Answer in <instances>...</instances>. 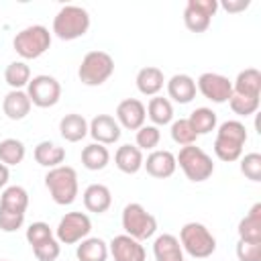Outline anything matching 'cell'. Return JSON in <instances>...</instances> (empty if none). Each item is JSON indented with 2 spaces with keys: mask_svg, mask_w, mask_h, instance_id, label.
I'll list each match as a JSON object with an SVG mask.
<instances>
[{
  "mask_svg": "<svg viewBox=\"0 0 261 261\" xmlns=\"http://www.w3.org/2000/svg\"><path fill=\"white\" fill-rule=\"evenodd\" d=\"M112 204V194L108 190V186L104 184H90L86 190H84V206L88 212H94V214H102L110 208Z\"/></svg>",
  "mask_w": 261,
  "mask_h": 261,
  "instance_id": "ac0fdd59",
  "label": "cell"
},
{
  "mask_svg": "<svg viewBox=\"0 0 261 261\" xmlns=\"http://www.w3.org/2000/svg\"><path fill=\"white\" fill-rule=\"evenodd\" d=\"M59 253H61V245H59V241L55 237H51V239H47V241H43V243L33 247V255L39 261H55L59 257Z\"/></svg>",
  "mask_w": 261,
  "mask_h": 261,
  "instance_id": "74e56055",
  "label": "cell"
},
{
  "mask_svg": "<svg viewBox=\"0 0 261 261\" xmlns=\"http://www.w3.org/2000/svg\"><path fill=\"white\" fill-rule=\"evenodd\" d=\"M167 94L177 104H188L196 98V82L188 73H175L167 82Z\"/></svg>",
  "mask_w": 261,
  "mask_h": 261,
  "instance_id": "e0dca14e",
  "label": "cell"
},
{
  "mask_svg": "<svg viewBox=\"0 0 261 261\" xmlns=\"http://www.w3.org/2000/svg\"><path fill=\"white\" fill-rule=\"evenodd\" d=\"M122 228H124V234L137 239V241H145V239H151L157 230V218L145 210L143 204L139 202H130L124 206L122 210Z\"/></svg>",
  "mask_w": 261,
  "mask_h": 261,
  "instance_id": "ba28073f",
  "label": "cell"
},
{
  "mask_svg": "<svg viewBox=\"0 0 261 261\" xmlns=\"http://www.w3.org/2000/svg\"><path fill=\"white\" fill-rule=\"evenodd\" d=\"M249 0H222L218 6H222L226 12H241V10H247L249 8Z\"/></svg>",
  "mask_w": 261,
  "mask_h": 261,
  "instance_id": "b9f144b4",
  "label": "cell"
},
{
  "mask_svg": "<svg viewBox=\"0 0 261 261\" xmlns=\"http://www.w3.org/2000/svg\"><path fill=\"white\" fill-rule=\"evenodd\" d=\"M192 128L196 135H208L216 128V112L212 108H206V106H200L196 108L190 116H188Z\"/></svg>",
  "mask_w": 261,
  "mask_h": 261,
  "instance_id": "4dcf8cb0",
  "label": "cell"
},
{
  "mask_svg": "<svg viewBox=\"0 0 261 261\" xmlns=\"http://www.w3.org/2000/svg\"><path fill=\"white\" fill-rule=\"evenodd\" d=\"M51 237H53V230L47 222H33L27 228V241H29L31 247H35V245H39V243H43Z\"/></svg>",
  "mask_w": 261,
  "mask_h": 261,
  "instance_id": "ab89813d",
  "label": "cell"
},
{
  "mask_svg": "<svg viewBox=\"0 0 261 261\" xmlns=\"http://www.w3.org/2000/svg\"><path fill=\"white\" fill-rule=\"evenodd\" d=\"M110 163V151L100 143H90L82 149V165L90 171H100Z\"/></svg>",
  "mask_w": 261,
  "mask_h": 261,
  "instance_id": "f1b7e54d",
  "label": "cell"
},
{
  "mask_svg": "<svg viewBox=\"0 0 261 261\" xmlns=\"http://www.w3.org/2000/svg\"><path fill=\"white\" fill-rule=\"evenodd\" d=\"M237 257H239V261H261V243L239 239Z\"/></svg>",
  "mask_w": 261,
  "mask_h": 261,
  "instance_id": "f35d334b",
  "label": "cell"
},
{
  "mask_svg": "<svg viewBox=\"0 0 261 261\" xmlns=\"http://www.w3.org/2000/svg\"><path fill=\"white\" fill-rule=\"evenodd\" d=\"M90 29V14L86 8L77 4H65L53 16V33L61 41H73L88 33Z\"/></svg>",
  "mask_w": 261,
  "mask_h": 261,
  "instance_id": "7a4b0ae2",
  "label": "cell"
},
{
  "mask_svg": "<svg viewBox=\"0 0 261 261\" xmlns=\"http://www.w3.org/2000/svg\"><path fill=\"white\" fill-rule=\"evenodd\" d=\"M179 245L194 259H206L216 251V239L202 222H186L179 230Z\"/></svg>",
  "mask_w": 261,
  "mask_h": 261,
  "instance_id": "5b68a950",
  "label": "cell"
},
{
  "mask_svg": "<svg viewBox=\"0 0 261 261\" xmlns=\"http://www.w3.org/2000/svg\"><path fill=\"white\" fill-rule=\"evenodd\" d=\"M175 163L179 165V169L184 171V175L190 181H194V184L206 181L214 173L212 157L202 147H196V145L181 147L179 153L175 155Z\"/></svg>",
  "mask_w": 261,
  "mask_h": 261,
  "instance_id": "277c9868",
  "label": "cell"
},
{
  "mask_svg": "<svg viewBox=\"0 0 261 261\" xmlns=\"http://www.w3.org/2000/svg\"><path fill=\"white\" fill-rule=\"evenodd\" d=\"M237 230H239V239L261 243V204L259 202L251 206L245 218H241Z\"/></svg>",
  "mask_w": 261,
  "mask_h": 261,
  "instance_id": "484cf974",
  "label": "cell"
},
{
  "mask_svg": "<svg viewBox=\"0 0 261 261\" xmlns=\"http://www.w3.org/2000/svg\"><path fill=\"white\" fill-rule=\"evenodd\" d=\"M4 80L12 90H22L31 82V67L24 61H12L4 69Z\"/></svg>",
  "mask_w": 261,
  "mask_h": 261,
  "instance_id": "1f68e13d",
  "label": "cell"
},
{
  "mask_svg": "<svg viewBox=\"0 0 261 261\" xmlns=\"http://www.w3.org/2000/svg\"><path fill=\"white\" fill-rule=\"evenodd\" d=\"M153 255L155 261H186L184 259V249L179 245V239L165 232L159 234L153 243Z\"/></svg>",
  "mask_w": 261,
  "mask_h": 261,
  "instance_id": "ffe728a7",
  "label": "cell"
},
{
  "mask_svg": "<svg viewBox=\"0 0 261 261\" xmlns=\"http://www.w3.org/2000/svg\"><path fill=\"white\" fill-rule=\"evenodd\" d=\"M143 151L137 147V145H130V143H126V145H120L118 149H116V153H114V163H116V167L122 171V173H128V175H133V173H137L141 167H143Z\"/></svg>",
  "mask_w": 261,
  "mask_h": 261,
  "instance_id": "44dd1931",
  "label": "cell"
},
{
  "mask_svg": "<svg viewBox=\"0 0 261 261\" xmlns=\"http://www.w3.org/2000/svg\"><path fill=\"white\" fill-rule=\"evenodd\" d=\"M77 261H106L108 259V245L98 237H86L80 241L75 249Z\"/></svg>",
  "mask_w": 261,
  "mask_h": 261,
  "instance_id": "4316f807",
  "label": "cell"
},
{
  "mask_svg": "<svg viewBox=\"0 0 261 261\" xmlns=\"http://www.w3.org/2000/svg\"><path fill=\"white\" fill-rule=\"evenodd\" d=\"M88 133L92 135V139L100 145H112L120 139V124L116 122L114 116L110 114H96L92 118V122L88 124Z\"/></svg>",
  "mask_w": 261,
  "mask_h": 261,
  "instance_id": "9a60e30c",
  "label": "cell"
},
{
  "mask_svg": "<svg viewBox=\"0 0 261 261\" xmlns=\"http://www.w3.org/2000/svg\"><path fill=\"white\" fill-rule=\"evenodd\" d=\"M27 94L31 98V104H35L39 108H51L61 98V84L53 75L41 73V75L31 77V82L27 86Z\"/></svg>",
  "mask_w": 261,
  "mask_h": 261,
  "instance_id": "9c48e42d",
  "label": "cell"
},
{
  "mask_svg": "<svg viewBox=\"0 0 261 261\" xmlns=\"http://www.w3.org/2000/svg\"><path fill=\"white\" fill-rule=\"evenodd\" d=\"M92 230V220L88 214L84 212H67L65 216H61L55 234L57 241L63 245H75L80 241H84Z\"/></svg>",
  "mask_w": 261,
  "mask_h": 261,
  "instance_id": "30bf717a",
  "label": "cell"
},
{
  "mask_svg": "<svg viewBox=\"0 0 261 261\" xmlns=\"http://www.w3.org/2000/svg\"><path fill=\"white\" fill-rule=\"evenodd\" d=\"M24 155H27V147H24L22 141L12 139V137L0 141V163H4V165H18V163H22Z\"/></svg>",
  "mask_w": 261,
  "mask_h": 261,
  "instance_id": "d6a6232c",
  "label": "cell"
},
{
  "mask_svg": "<svg viewBox=\"0 0 261 261\" xmlns=\"http://www.w3.org/2000/svg\"><path fill=\"white\" fill-rule=\"evenodd\" d=\"M232 94L259 98L261 96V71L255 67H247V69L239 71V75L232 84Z\"/></svg>",
  "mask_w": 261,
  "mask_h": 261,
  "instance_id": "7402d4cb",
  "label": "cell"
},
{
  "mask_svg": "<svg viewBox=\"0 0 261 261\" xmlns=\"http://www.w3.org/2000/svg\"><path fill=\"white\" fill-rule=\"evenodd\" d=\"M216 10H218L216 0H188V4L184 8L186 29L192 33H204L210 27Z\"/></svg>",
  "mask_w": 261,
  "mask_h": 261,
  "instance_id": "8fae6325",
  "label": "cell"
},
{
  "mask_svg": "<svg viewBox=\"0 0 261 261\" xmlns=\"http://www.w3.org/2000/svg\"><path fill=\"white\" fill-rule=\"evenodd\" d=\"M33 157L39 165L47 167V169H53L57 165H63V159H65V149L55 145L53 141H41L35 151H33Z\"/></svg>",
  "mask_w": 261,
  "mask_h": 261,
  "instance_id": "cb8c5ba5",
  "label": "cell"
},
{
  "mask_svg": "<svg viewBox=\"0 0 261 261\" xmlns=\"http://www.w3.org/2000/svg\"><path fill=\"white\" fill-rule=\"evenodd\" d=\"M0 261H6V259H0Z\"/></svg>",
  "mask_w": 261,
  "mask_h": 261,
  "instance_id": "ee69618b",
  "label": "cell"
},
{
  "mask_svg": "<svg viewBox=\"0 0 261 261\" xmlns=\"http://www.w3.org/2000/svg\"><path fill=\"white\" fill-rule=\"evenodd\" d=\"M12 47L22 59H37L51 47V33L43 24L24 27L14 35Z\"/></svg>",
  "mask_w": 261,
  "mask_h": 261,
  "instance_id": "8992f818",
  "label": "cell"
},
{
  "mask_svg": "<svg viewBox=\"0 0 261 261\" xmlns=\"http://www.w3.org/2000/svg\"><path fill=\"white\" fill-rule=\"evenodd\" d=\"M108 253L114 261H145V247L128 234H116L108 243Z\"/></svg>",
  "mask_w": 261,
  "mask_h": 261,
  "instance_id": "5bb4252c",
  "label": "cell"
},
{
  "mask_svg": "<svg viewBox=\"0 0 261 261\" xmlns=\"http://www.w3.org/2000/svg\"><path fill=\"white\" fill-rule=\"evenodd\" d=\"M135 141H137V147H139L141 151H153V149L159 145V141H161L159 126H155V124H143V126L137 130Z\"/></svg>",
  "mask_w": 261,
  "mask_h": 261,
  "instance_id": "e575fe53",
  "label": "cell"
},
{
  "mask_svg": "<svg viewBox=\"0 0 261 261\" xmlns=\"http://www.w3.org/2000/svg\"><path fill=\"white\" fill-rule=\"evenodd\" d=\"M45 186L53 202L59 206H69L77 198V173L69 165H57L49 169L45 175Z\"/></svg>",
  "mask_w": 261,
  "mask_h": 261,
  "instance_id": "3957f363",
  "label": "cell"
},
{
  "mask_svg": "<svg viewBox=\"0 0 261 261\" xmlns=\"http://www.w3.org/2000/svg\"><path fill=\"white\" fill-rule=\"evenodd\" d=\"M230 110L239 116H251L257 112L259 108V98H249V96H239V94H232L230 100Z\"/></svg>",
  "mask_w": 261,
  "mask_h": 261,
  "instance_id": "d590c367",
  "label": "cell"
},
{
  "mask_svg": "<svg viewBox=\"0 0 261 261\" xmlns=\"http://www.w3.org/2000/svg\"><path fill=\"white\" fill-rule=\"evenodd\" d=\"M147 116L153 120L155 126H165L173 120V106L169 98L163 96H153L147 104Z\"/></svg>",
  "mask_w": 261,
  "mask_h": 261,
  "instance_id": "f546056e",
  "label": "cell"
},
{
  "mask_svg": "<svg viewBox=\"0 0 261 261\" xmlns=\"http://www.w3.org/2000/svg\"><path fill=\"white\" fill-rule=\"evenodd\" d=\"M8 177H10V171H8V165H4V163H0V190H2V188H6V184H8Z\"/></svg>",
  "mask_w": 261,
  "mask_h": 261,
  "instance_id": "7bdbcfd3",
  "label": "cell"
},
{
  "mask_svg": "<svg viewBox=\"0 0 261 261\" xmlns=\"http://www.w3.org/2000/svg\"><path fill=\"white\" fill-rule=\"evenodd\" d=\"M147 108L139 98H126L116 106V122L128 130H139L145 124Z\"/></svg>",
  "mask_w": 261,
  "mask_h": 261,
  "instance_id": "4fadbf2b",
  "label": "cell"
},
{
  "mask_svg": "<svg viewBox=\"0 0 261 261\" xmlns=\"http://www.w3.org/2000/svg\"><path fill=\"white\" fill-rule=\"evenodd\" d=\"M143 167L147 169V173L151 177H157V179H165V177H171L175 173V155L167 149H153L147 159L143 161Z\"/></svg>",
  "mask_w": 261,
  "mask_h": 261,
  "instance_id": "2e32d148",
  "label": "cell"
},
{
  "mask_svg": "<svg viewBox=\"0 0 261 261\" xmlns=\"http://www.w3.org/2000/svg\"><path fill=\"white\" fill-rule=\"evenodd\" d=\"M24 224V214L20 212H8L0 208V230L4 232H14Z\"/></svg>",
  "mask_w": 261,
  "mask_h": 261,
  "instance_id": "60d3db41",
  "label": "cell"
},
{
  "mask_svg": "<svg viewBox=\"0 0 261 261\" xmlns=\"http://www.w3.org/2000/svg\"><path fill=\"white\" fill-rule=\"evenodd\" d=\"M241 173L251 181H261V155L247 153L241 157Z\"/></svg>",
  "mask_w": 261,
  "mask_h": 261,
  "instance_id": "8d00e7d4",
  "label": "cell"
},
{
  "mask_svg": "<svg viewBox=\"0 0 261 261\" xmlns=\"http://www.w3.org/2000/svg\"><path fill=\"white\" fill-rule=\"evenodd\" d=\"M137 88L143 96H157L161 90H163V84H165V77H163V71L155 65H147L143 69H139L137 73Z\"/></svg>",
  "mask_w": 261,
  "mask_h": 261,
  "instance_id": "603a6c76",
  "label": "cell"
},
{
  "mask_svg": "<svg viewBox=\"0 0 261 261\" xmlns=\"http://www.w3.org/2000/svg\"><path fill=\"white\" fill-rule=\"evenodd\" d=\"M31 98L24 90H10L2 100V110L10 120H22L31 112Z\"/></svg>",
  "mask_w": 261,
  "mask_h": 261,
  "instance_id": "d6986e66",
  "label": "cell"
},
{
  "mask_svg": "<svg viewBox=\"0 0 261 261\" xmlns=\"http://www.w3.org/2000/svg\"><path fill=\"white\" fill-rule=\"evenodd\" d=\"M0 208L8 212L24 214L29 208V192L22 186H8L0 196Z\"/></svg>",
  "mask_w": 261,
  "mask_h": 261,
  "instance_id": "83f0119b",
  "label": "cell"
},
{
  "mask_svg": "<svg viewBox=\"0 0 261 261\" xmlns=\"http://www.w3.org/2000/svg\"><path fill=\"white\" fill-rule=\"evenodd\" d=\"M114 73V59L106 51H88L80 63L77 77L86 86H102Z\"/></svg>",
  "mask_w": 261,
  "mask_h": 261,
  "instance_id": "52a82bcc",
  "label": "cell"
},
{
  "mask_svg": "<svg viewBox=\"0 0 261 261\" xmlns=\"http://www.w3.org/2000/svg\"><path fill=\"white\" fill-rule=\"evenodd\" d=\"M196 90H200V94L204 98H208L210 102L222 104V102H228L230 96H232V82L226 75L206 71V73H202L198 77Z\"/></svg>",
  "mask_w": 261,
  "mask_h": 261,
  "instance_id": "7c38bea8",
  "label": "cell"
},
{
  "mask_svg": "<svg viewBox=\"0 0 261 261\" xmlns=\"http://www.w3.org/2000/svg\"><path fill=\"white\" fill-rule=\"evenodd\" d=\"M59 133L65 141L77 143L88 135V120L77 112H69L59 120Z\"/></svg>",
  "mask_w": 261,
  "mask_h": 261,
  "instance_id": "d4e9b609",
  "label": "cell"
},
{
  "mask_svg": "<svg viewBox=\"0 0 261 261\" xmlns=\"http://www.w3.org/2000/svg\"><path fill=\"white\" fill-rule=\"evenodd\" d=\"M247 143V128L241 120H224L214 139V153L220 161H237L243 155V145Z\"/></svg>",
  "mask_w": 261,
  "mask_h": 261,
  "instance_id": "6da1fadb",
  "label": "cell"
},
{
  "mask_svg": "<svg viewBox=\"0 0 261 261\" xmlns=\"http://www.w3.org/2000/svg\"><path fill=\"white\" fill-rule=\"evenodd\" d=\"M171 139L177 145L186 147V145H194L196 139H198V135L194 133V128H192V124H190L188 118H177V120L171 122Z\"/></svg>",
  "mask_w": 261,
  "mask_h": 261,
  "instance_id": "836d02e7",
  "label": "cell"
}]
</instances>
